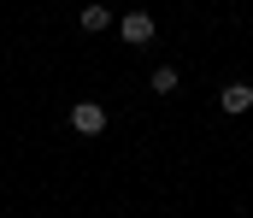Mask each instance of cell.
<instances>
[{
	"label": "cell",
	"instance_id": "1",
	"mask_svg": "<svg viewBox=\"0 0 253 218\" xmlns=\"http://www.w3.org/2000/svg\"><path fill=\"white\" fill-rule=\"evenodd\" d=\"M71 130L100 136V130H106V106H100V100H77V106H71Z\"/></svg>",
	"mask_w": 253,
	"mask_h": 218
},
{
	"label": "cell",
	"instance_id": "2",
	"mask_svg": "<svg viewBox=\"0 0 253 218\" xmlns=\"http://www.w3.org/2000/svg\"><path fill=\"white\" fill-rule=\"evenodd\" d=\"M153 30H159V24H153V12H124V18H118V36H124L129 47L153 42Z\"/></svg>",
	"mask_w": 253,
	"mask_h": 218
},
{
	"label": "cell",
	"instance_id": "3",
	"mask_svg": "<svg viewBox=\"0 0 253 218\" xmlns=\"http://www.w3.org/2000/svg\"><path fill=\"white\" fill-rule=\"evenodd\" d=\"M218 106H224V112H248V106H253V88H248V83H230Z\"/></svg>",
	"mask_w": 253,
	"mask_h": 218
},
{
	"label": "cell",
	"instance_id": "4",
	"mask_svg": "<svg viewBox=\"0 0 253 218\" xmlns=\"http://www.w3.org/2000/svg\"><path fill=\"white\" fill-rule=\"evenodd\" d=\"M77 24L100 36V30H112V12H106V6H83V18H77Z\"/></svg>",
	"mask_w": 253,
	"mask_h": 218
},
{
	"label": "cell",
	"instance_id": "5",
	"mask_svg": "<svg viewBox=\"0 0 253 218\" xmlns=\"http://www.w3.org/2000/svg\"><path fill=\"white\" fill-rule=\"evenodd\" d=\"M147 83H153V94H177V83H183V77L171 71V65H153V77H147Z\"/></svg>",
	"mask_w": 253,
	"mask_h": 218
}]
</instances>
